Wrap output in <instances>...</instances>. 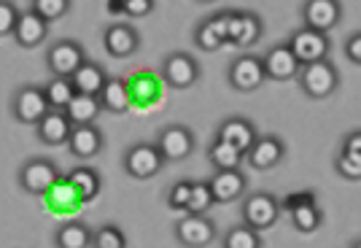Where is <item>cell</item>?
Returning <instances> with one entry per match:
<instances>
[{"mask_svg": "<svg viewBox=\"0 0 361 248\" xmlns=\"http://www.w3.org/2000/svg\"><path fill=\"white\" fill-rule=\"evenodd\" d=\"M165 165L167 162L165 156H162V151H159V146L151 143V140L133 143L124 151V156H121V168H124V173L130 178H135V181H149L157 173H162Z\"/></svg>", "mask_w": 361, "mask_h": 248, "instance_id": "6da1fadb", "label": "cell"}, {"mask_svg": "<svg viewBox=\"0 0 361 248\" xmlns=\"http://www.w3.org/2000/svg\"><path fill=\"white\" fill-rule=\"evenodd\" d=\"M62 181L60 168L49 156H30L19 168V186L35 197H46Z\"/></svg>", "mask_w": 361, "mask_h": 248, "instance_id": "7a4b0ae2", "label": "cell"}, {"mask_svg": "<svg viewBox=\"0 0 361 248\" xmlns=\"http://www.w3.org/2000/svg\"><path fill=\"white\" fill-rule=\"evenodd\" d=\"M159 76L167 84V89L183 92V89H192L197 81H200L202 68H200V62L189 51H170L165 60H162Z\"/></svg>", "mask_w": 361, "mask_h": 248, "instance_id": "3957f363", "label": "cell"}, {"mask_svg": "<svg viewBox=\"0 0 361 248\" xmlns=\"http://www.w3.org/2000/svg\"><path fill=\"white\" fill-rule=\"evenodd\" d=\"M51 111L49 106V97H46V89L38 87V84H25L19 87L11 97V113L19 124H30V127H38L44 122V116Z\"/></svg>", "mask_w": 361, "mask_h": 248, "instance_id": "277c9868", "label": "cell"}, {"mask_svg": "<svg viewBox=\"0 0 361 248\" xmlns=\"http://www.w3.org/2000/svg\"><path fill=\"white\" fill-rule=\"evenodd\" d=\"M226 81L235 92H256L264 81H267V73H264V60L256 57L251 51H245L240 57L229 62V70H226Z\"/></svg>", "mask_w": 361, "mask_h": 248, "instance_id": "5b68a950", "label": "cell"}, {"mask_svg": "<svg viewBox=\"0 0 361 248\" xmlns=\"http://www.w3.org/2000/svg\"><path fill=\"white\" fill-rule=\"evenodd\" d=\"M300 87L302 92L313 100H324L331 97L340 87V73L329 60L313 62V65H305L300 73Z\"/></svg>", "mask_w": 361, "mask_h": 248, "instance_id": "8992f818", "label": "cell"}, {"mask_svg": "<svg viewBox=\"0 0 361 248\" xmlns=\"http://www.w3.org/2000/svg\"><path fill=\"white\" fill-rule=\"evenodd\" d=\"M281 211H283V205L278 197H272L267 192H256L243 200V224L256 232H264V230L275 227V221L281 218Z\"/></svg>", "mask_w": 361, "mask_h": 248, "instance_id": "52a82bcc", "label": "cell"}, {"mask_svg": "<svg viewBox=\"0 0 361 248\" xmlns=\"http://www.w3.org/2000/svg\"><path fill=\"white\" fill-rule=\"evenodd\" d=\"M84 62H87V51L73 38H60L46 49V65H49L51 76L71 78Z\"/></svg>", "mask_w": 361, "mask_h": 248, "instance_id": "ba28073f", "label": "cell"}, {"mask_svg": "<svg viewBox=\"0 0 361 248\" xmlns=\"http://www.w3.org/2000/svg\"><path fill=\"white\" fill-rule=\"evenodd\" d=\"M154 143L159 146L165 162H183V159H189V156L195 154V146H197L195 132L186 124H167V127H162L157 132Z\"/></svg>", "mask_w": 361, "mask_h": 248, "instance_id": "9c48e42d", "label": "cell"}, {"mask_svg": "<svg viewBox=\"0 0 361 248\" xmlns=\"http://www.w3.org/2000/svg\"><path fill=\"white\" fill-rule=\"evenodd\" d=\"M288 46H291V51L297 54V60H300L302 68H305V65H313V62L329 60L331 41L326 32L300 27V30L288 38Z\"/></svg>", "mask_w": 361, "mask_h": 248, "instance_id": "30bf717a", "label": "cell"}, {"mask_svg": "<svg viewBox=\"0 0 361 248\" xmlns=\"http://www.w3.org/2000/svg\"><path fill=\"white\" fill-rule=\"evenodd\" d=\"M176 240L186 248H208L216 240V224L208 216H180L176 221Z\"/></svg>", "mask_w": 361, "mask_h": 248, "instance_id": "8fae6325", "label": "cell"}, {"mask_svg": "<svg viewBox=\"0 0 361 248\" xmlns=\"http://www.w3.org/2000/svg\"><path fill=\"white\" fill-rule=\"evenodd\" d=\"M103 49L116 60H127L140 49V32L130 22H114L103 32Z\"/></svg>", "mask_w": 361, "mask_h": 248, "instance_id": "7c38bea8", "label": "cell"}, {"mask_svg": "<svg viewBox=\"0 0 361 248\" xmlns=\"http://www.w3.org/2000/svg\"><path fill=\"white\" fill-rule=\"evenodd\" d=\"M127 87H130V94H133V108L146 111L149 106L162 100L167 84L162 81V76H157V73H151L146 68H140L135 76L127 78Z\"/></svg>", "mask_w": 361, "mask_h": 248, "instance_id": "4fadbf2b", "label": "cell"}, {"mask_svg": "<svg viewBox=\"0 0 361 248\" xmlns=\"http://www.w3.org/2000/svg\"><path fill=\"white\" fill-rule=\"evenodd\" d=\"M264 35V25L254 11H232L229 14V44L238 49H251Z\"/></svg>", "mask_w": 361, "mask_h": 248, "instance_id": "5bb4252c", "label": "cell"}, {"mask_svg": "<svg viewBox=\"0 0 361 248\" xmlns=\"http://www.w3.org/2000/svg\"><path fill=\"white\" fill-rule=\"evenodd\" d=\"M262 60H264V73L272 81H291V78H300L302 73V62L297 60L288 44L272 46Z\"/></svg>", "mask_w": 361, "mask_h": 248, "instance_id": "9a60e30c", "label": "cell"}, {"mask_svg": "<svg viewBox=\"0 0 361 248\" xmlns=\"http://www.w3.org/2000/svg\"><path fill=\"white\" fill-rule=\"evenodd\" d=\"M343 16V8L337 0H307L302 6V19H305V27L318 32H326L329 35L331 27H337Z\"/></svg>", "mask_w": 361, "mask_h": 248, "instance_id": "2e32d148", "label": "cell"}, {"mask_svg": "<svg viewBox=\"0 0 361 248\" xmlns=\"http://www.w3.org/2000/svg\"><path fill=\"white\" fill-rule=\"evenodd\" d=\"M216 138H221L224 143L235 146L238 151L248 154L251 146L259 140V132H256V127L245 116H226L224 122L219 124V130H216Z\"/></svg>", "mask_w": 361, "mask_h": 248, "instance_id": "e0dca14e", "label": "cell"}, {"mask_svg": "<svg viewBox=\"0 0 361 248\" xmlns=\"http://www.w3.org/2000/svg\"><path fill=\"white\" fill-rule=\"evenodd\" d=\"M283 156H286V143L278 135H259V140L251 146V151L245 154V162L254 170H272Z\"/></svg>", "mask_w": 361, "mask_h": 248, "instance_id": "ac0fdd59", "label": "cell"}, {"mask_svg": "<svg viewBox=\"0 0 361 248\" xmlns=\"http://www.w3.org/2000/svg\"><path fill=\"white\" fill-rule=\"evenodd\" d=\"M73 130L75 124L71 122V116L65 111H49L44 122L35 127V138L44 146H65L73 135Z\"/></svg>", "mask_w": 361, "mask_h": 248, "instance_id": "d6986e66", "label": "cell"}, {"mask_svg": "<svg viewBox=\"0 0 361 248\" xmlns=\"http://www.w3.org/2000/svg\"><path fill=\"white\" fill-rule=\"evenodd\" d=\"M103 146H106V138H103V132H100V127L97 124H84V127H75L71 140H68V151L75 156V159H92V156H97L103 151Z\"/></svg>", "mask_w": 361, "mask_h": 248, "instance_id": "ffe728a7", "label": "cell"}, {"mask_svg": "<svg viewBox=\"0 0 361 248\" xmlns=\"http://www.w3.org/2000/svg\"><path fill=\"white\" fill-rule=\"evenodd\" d=\"M108 70L94 60H87L78 70H75L71 81H73L75 92L78 94H92V97H100V92L106 89L108 84Z\"/></svg>", "mask_w": 361, "mask_h": 248, "instance_id": "44dd1931", "label": "cell"}, {"mask_svg": "<svg viewBox=\"0 0 361 248\" xmlns=\"http://www.w3.org/2000/svg\"><path fill=\"white\" fill-rule=\"evenodd\" d=\"M208 184H211L213 200L216 202H235L245 194L248 181H245L243 170H221V173H213V178Z\"/></svg>", "mask_w": 361, "mask_h": 248, "instance_id": "7402d4cb", "label": "cell"}, {"mask_svg": "<svg viewBox=\"0 0 361 248\" xmlns=\"http://www.w3.org/2000/svg\"><path fill=\"white\" fill-rule=\"evenodd\" d=\"M54 246L57 248H92L94 246V230L90 224L78 221V218H68L62 221L54 232Z\"/></svg>", "mask_w": 361, "mask_h": 248, "instance_id": "603a6c76", "label": "cell"}, {"mask_svg": "<svg viewBox=\"0 0 361 248\" xmlns=\"http://www.w3.org/2000/svg\"><path fill=\"white\" fill-rule=\"evenodd\" d=\"M100 106H103L106 113H114V116H121V113H127L133 108V94H130V87H127V78H108L106 89L100 92Z\"/></svg>", "mask_w": 361, "mask_h": 248, "instance_id": "cb8c5ba5", "label": "cell"}, {"mask_svg": "<svg viewBox=\"0 0 361 248\" xmlns=\"http://www.w3.org/2000/svg\"><path fill=\"white\" fill-rule=\"evenodd\" d=\"M46 38H49V22H44L35 11H25L22 14V22L14 32V41L19 49H35L41 46Z\"/></svg>", "mask_w": 361, "mask_h": 248, "instance_id": "d4e9b609", "label": "cell"}, {"mask_svg": "<svg viewBox=\"0 0 361 248\" xmlns=\"http://www.w3.org/2000/svg\"><path fill=\"white\" fill-rule=\"evenodd\" d=\"M65 178L71 181V186L75 189V194L81 197V202H92L100 194V189H103V178H100V173L94 170L92 165H78Z\"/></svg>", "mask_w": 361, "mask_h": 248, "instance_id": "484cf974", "label": "cell"}, {"mask_svg": "<svg viewBox=\"0 0 361 248\" xmlns=\"http://www.w3.org/2000/svg\"><path fill=\"white\" fill-rule=\"evenodd\" d=\"M208 162L213 165V170H240V165L245 162V154L238 151L235 146L224 143L221 138H213V143L208 146Z\"/></svg>", "mask_w": 361, "mask_h": 248, "instance_id": "4316f807", "label": "cell"}, {"mask_svg": "<svg viewBox=\"0 0 361 248\" xmlns=\"http://www.w3.org/2000/svg\"><path fill=\"white\" fill-rule=\"evenodd\" d=\"M71 116V122L75 127H84V124H94V119L103 113V106H100V97H92V94H75L73 103L65 111Z\"/></svg>", "mask_w": 361, "mask_h": 248, "instance_id": "83f0119b", "label": "cell"}, {"mask_svg": "<svg viewBox=\"0 0 361 248\" xmlns=\"http://www.w3.org/2000/svg\"><path fill=\"white\" fill-rule=\"evenodd\" d=\"M44 89H46V97H49L51 111H68V106L73 103V97L78 94L73 87V81L62 76H51L44 84Z\"/></svg>", "mask_w": 361, "mask_h": 248, "instance_id": "f1b7e54d", "label": "cell"}, {"mask_svg": "<svg viewBox=\"0 0 361 248\" xmlns=\"http://www.w3.org/2000/svg\"><path fill=\"white\" fill-rule=\"evenodd\" d=\"M192 189H195V181H189V178H178L176 184H170L165 194L167 208L186 216L189 213V202H192Z\"/></svg>", "mask_w": 361, "mask_h": 248, "instance_id": "f546056e", "label": "cell"}, {"mask_svg": "<svg viewBox=\"0 0 361 248\" xmlns=\"http://www.w3.org/2000/svg\"><path fill=\"white\" fill-rule=\"evenodd\" d=\"M221 248H262V237L256 230L245 227V224H235L232 230H226L221 237Z\"/></svg>", "mask_w": 361, "mask_h": 248, "instance_id": "4dcf8cb0", "label": "cell"}, {"mask_svg": "<svg viewBox=\"0 0 361 248\" xmlns=\"http://www.w3.org/2000/svg\"><path fill=\"white\" fill-rule=\"evenodd\" d=\"M288 218H291L294 230H297V232H305V235L316 232L318 227H321V221H324L321 208H318L316 202H313V205H302V208H297V211H291Z\"/></svg>", "mask_w": 361, "mask_h": 248, "instance_id": "1f68e13d", "label": "cell"}, {"mask_svg": "<svg viewBox=\"0 0 361 248\" xmlns=\"http://www.w3.org/2000/svg\"><path fill=\"white\" fill-rule=\"evenodd\" d=\"M46 197H57V200H46L49 205H51V211H75L78 205H84L81 202V197L75 194V189L71 186V181L68 178H62L60 184L54 186Z\"/></svg>", "mask_w": 361, "mask_h": 248, "instance_id": "d6a6232c", "label": "cell"}, {"mask_svg": "<svg viewBox=\"0 0 361 248\" xmlns=\"http://www.w3.org/2000/svg\"><path fill=\"white\" fill-rule=\"evenodd\" d=\"M192 38H195V46L202 49V51H219L221 46H226L224 38H221V35H219V30L213 27L211 16H208V19H202V22L197 25Z\"/></svg>", "mask_w": 361, "mask_h": 248, "instance_id": "836d02e7", "label": "cell"}, {"mask_svg": "<svg viewBox=\"0 0 361 248\" xmlns=\"http://www.w3.org/2000/svg\"><path fill=\"white\" fill-rule=\"evenodd\" d=\"M216 200H213V192L208 181H195L192 189V202H189V216H208Z\"/></svg>", "mask_w": 361, "mask_h": 248, "instance_id": "e575fe53", "label": "cell"}, {"mask_svg": "<svg viewBox=\"0 0 361 248\" xmlns=\"http://www.w3.org/2000/svg\"><path fill=\"white\" fill-rule=\"evenodd\" d=\"M154 0H111L108 3V11L111 14H127L133 19H140V16H149L154 11Z\"/></svg>", "mask_w": 361, "mask_h": 248, "instance_id": "d590c367", "label": "cell"}, {"mask_svg": "<svg viewBox=\"0 0 361 248\" xmlns=\"http://www.w3.org/2000/svg\"><path fill=\"white\" fill-rule=\"evenodd\" d=\"M30 11L41 16L44 22H54V19H62V16L71 11V0H32Z\"/></svg>", "mask_w": 361, "mask_h": 248, "instance_id": "8d00e7d4", "label": "cell"}, {"mask_svg": "<svg viewBox=\"0 0 361 248\" xmlns=\"http://www.w3.org/2000/svg\"><path fill=\"white\" fill-rule=\"evenodd\" d=\"M92 248H127V237L116 224H103L94 230V246Z\"/></svg>", "mask_w": 361, "mask_h": 248, "instance_id": "74e56055", "label": "cell"}, {"mask_svg": "<svg viewBox=\"0 0 361 248\" xmlns=\"http://www.w3.org/2000/svg\"><path fill=\"white\" fill-rule=\"evenodd\" d=\"M22 8L16 6V3H0V35L3 38H14L16 27H19V22H22Z\"/></svg>", "mask_w": 361, "mask_h": 248, "instance_id": "f35d334b", "label": "cell"}, {"mask_svg": "<svg viewBox=\"0 0 361 248\" xmlns=\"http://www.w3.org/2000/svg\"><path fill=\"white\" fill-rule=\"evenodd\" d=\"M334 170L340 173L345 181H361V159H353L350 154L340 151L334 159Z\"/></svg>", "mask_w": 361, "mask_h": 248, "instance_id": "ab89813d", "label": "cell"}, {"mask_svg": "<svg viewBox=\"0 0 361 248\" xmlns=\"http://www.w3.org/2000/svg\"><path fill=\"white\" fill-rule=\"evenodd\" d=\"M313 202H316V194H313V192H294V194H288L281 205H283V211L291 213V211H297L302 205H313Z\"/></svg>", "mask_w": 361, "mask_h": 248, "instance_id": "60d3db41", "label": "cell"}, {"mask_svg": "<svg viewBox=\"0 0 361 248\" xmlns=\"http://www.w3.org/2000/svg\"><path fill=\"white\" fill-rule=\"evenodd\" d=\"M345 57L350 62L361 65V30L353 32V35H350V38L345 41Z\"/></svg>", "mask_w": 361, "mask_h": 248, "instance_id": "b9f144b4", "label": "cell"}, {"mask_svg": "<svg viewBox=\"0 0 361 248\" xmlns=\"http://www.w3.org/2000/svg\"><path fill=\"white\" fill-rule=\"evenodd\" d=\"M343 151L350 154L353 159H361V130L350 132L345 140H343Z\"/></svg>", "mask_w": 361, "mask_h": 248, "instance_id": "7bdbcfd3", "label": "cell"}, {"mask_svg": "<svg viewBox=\"0 0 361 248\" xmlns=\"http://www.w3.org/2000/svg\"><path fill=\"white\" fill-rule=\"evenodd\" d=\"M353 248H361V237L356 240V243H353Z\"/></svg>", "mask_w": 361, "mask_h": 248, "instance_id": "ee69618b", "label": "cell"}]
</instances>
